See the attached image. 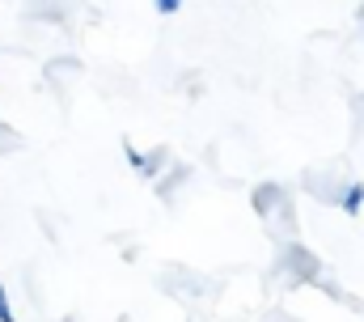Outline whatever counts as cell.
Listing matches in <instances>:
<instances>
[{
  "label": "cell",
  "mask_w": 364,
  "mask_h": 322,
  "mask_svg": "<svg viewBox=\"0 0 364 322\" xmlns=\"http://www.w3.org/2000/svg\"><path fill=\"white\" fill-rule=\"evenodd\" d=\"M17 145H21V140H17V132H13V128H4V123H0V153H13V149H17Z\"/></svg>",
  "instance_id": "6da1fadb"
},
{
  "label": "cell",
  "mask_w": 364,
  "mask_h": 322,
  "mask_svg": "<svg viewBox=\"0 0 364 322\" xmlns=\"http://www.w3.org/2000/svg\"><path fill=\"white\" fill-rule=\"evenodd\" d=\"M0 322H13V318H9V301H4V289H0Z\"/></svg>",
  "instance_id": "7a4b0ae2"
}]
</instances>
